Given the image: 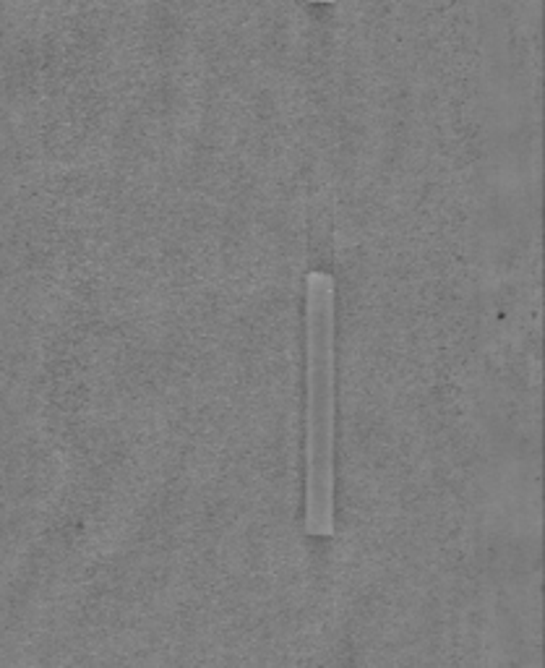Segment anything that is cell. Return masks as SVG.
<instances>
[{"instance_id":"obj_1","label":"cell","mask_w":545,"mask_h":668,"mask_svg":"<svg viewBox=\"0 0 545 668\" xmlns=\"http://www.w3.org/2000/svg\"><path fill=\"white\" fill-rule=\"evenodd\" d=\"M337 282L329 271L306 277V533L334 535L337 496Z\"/></svg>"},{"instance_id":"obj_2","label":"cell","mask_w":545,"mask_h":668,"mask_svg":"<svg viewBox=\"0 0 545 668\" xmlns=\"http://www.w3.org/2000/svg\"><path fill=\"white\" fill-rule=\"evenodd\" d=\"M309 3H316V5H331V3H337V0H309Z\"/></svg>"}]
</instances>
